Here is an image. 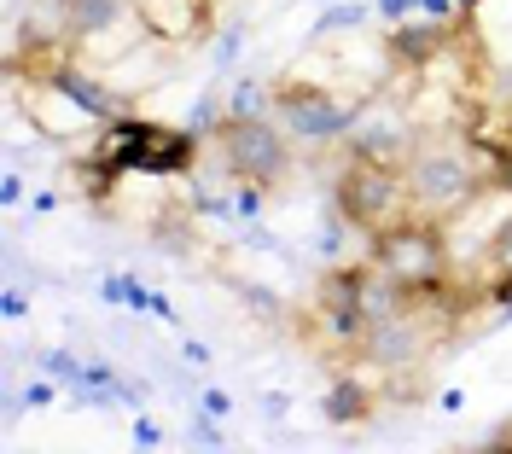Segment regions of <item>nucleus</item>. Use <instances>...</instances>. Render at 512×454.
Wrapping results in <instances>:
<instances>
[{
  "instance_id": "f257e3e1",
  "label": "nucleus",
  "mask_w": 512,
  "mask_h": 454,
  "mask_svg": "<svg viewBox=\"0 0 512 454\" xmlns=\"http://www.w3.org/2000/svg\"><path fill=\"white\" fill-rule=\"evenodd\" d=\"M332 204H338L344 222H350L355 233H367V239H379V233H390L396 222L419 216L414 187H408V169L379 163V158H361V152L344 158V175H338V187H332Z\"/></svg>"
},
{
  "instance_id": "f03ea898",
  "label": "nucleus",
  "mask_w": 512,
  "mask_h": 454,
  "mask_svg": "<svg viewBox=\"0 0 512 454\" xmlns=\"http://www.w3.org/2000/svg\"><path fill=\"white\" fill-rule=\"evenodd\" d=\"M448 233L443 222H431V216H408V222H396L390 233L373 239V268H379L384 280H396L402 292H431V286H443L448 280Z\"/></svg>"
},
{
  "instance_id": "7ed1b4c3",
  "label": "nucleus",
  "mask_w": 512,
  "mask_h": 454,
  "mask_svg": "<svg viewBox=\"0 0 512 454\" xmlns=\"http://www.w3.org/2000/svg\"><path fill=\"white\" fill-rule=\"evenodd\" d=\"M216 152L227 163V181L280 187L291 175V146L268 117H222L216 123Z\"/></svg>"
},
{
  "instance_id": "20e7f679",
  "label": "nucleus",
  "mask_w": 512,
  "mask_h": 454,
  "mask_svg": "<svg viewBox=\"0 0 512 454\" xmlns=\"http://www.w3.org/2000/svg\"><path fill=\"white\" fill-rule=\"evenodd\" d=\"M274 111H280V123H286L297 140H344V134L361 123L367 99L338 94V88H326V82L286 76V82L274 88Z\"/></svg>"
},
{
  "instance_id": "39448f33",
  "label": "nucleus",
  "mask_w": 512,
  "mask_h": 454,
  "mask_svg": "<svg viewBox=\"0 0 512 454\" xmlns=\"http://www.w3.org/2000/svg\"><path fill=\"white\" fill-rule=\"evenodd\" d=\"M134 24L163 47H198L216 30V0H134Z\"/></svg>"
},
{
  "instance_id": "423d86ee",
  "label": "nucleus",
  "mask_w": 512,
  "mask_h": 454,
  "mask_svg": "<svg viewBox=\"0 0 512 454\" xmlns=\"http://www.w3.org/2000/svg\"><path fill=\"white\" fill-rule=\"evenodd\" d=\"M158 129L163 123H152V117H128L123 111V117H111V123L94 134L88 152H94L105 169H117V175H140V169H146V152H152V140H158Z\"/></svg>"
},
{
  "instance_id": "0eeeda50",
  "label": "nucleus",
  "mask_w": 512,
  "mask_h": 454,
  "mask_svg": "<svg viewBox=\"0 0 512 454\" xmlns=\"http://www.w3.org/2000/svg\"><path fill=\"white\" fill-rule=\"evenodd\" d=\"M30 117H35V129L47 134V140H59V146H70L76 134L99 129L94 117H88L70 94H59L53 82H35V88H30Z\"/></svg>"
},
{
  "instance_id": "6e6552de",
  "label": "nucleus",
  "mask_w": 512,
  "mask_h": 454,
  "mask_svg": "<svg viewBox=\"0 0 512 454\" xmlns=\"http://www.w3.org/2000/svg\"><path fill=\"white\" fill-rule=\"evenodd\" d=\"M59 12H64V35L70 41H94V35L134 18V0H59Z\"/></svg>"
},
{
  "instance_id": "1a4fd4ad",
  "label": "nucleus",
  "mask_w": 512,
  "mask_h": 454,
  "mask_svg": "<svg viewBox=\"0 0 512 454\" xmlns=\"http://www.w3.org/2000/svg\"><path fill=\"white\" fill-rule=\"evenodd\" d=\"M192 169H198V129H158V140H152L140 175L175 181V175H192Z\"/></svg>"
},
{
  "instance_id": "9d476101",
  "label": "nucleus",
  "mask_w": 512,
  "mask_h": 454,
  "mask_svg": "<svg viewBox=\"0 0 512 454\" xmlns=\"http://www.w3.org/2000/svg\"><path fill=\"white\" fill-rule=\"evenodd\" d=\"M320 414L332 425H361L373 414V390L361 385V379H338V385H326V396H320Z\"/></svg>"
},
{
  "instance_id": "9b49d317",
  "label": "nucleus",
  "mask_w": 512,
  "mask_h": 454,
  "mask_svg": "<svg viewBox=\"0 0 512 454\" xmlns=\"http://www.w3.org/2000/svg\"><path fill=\"white\" fill-rule=\"evenodd\" d=\"M99 303H117V309H134V315H152V286H140L134 274H105V280H99Z\"/></svg>"
},
{
  "instance_id": "f8f14e48",
  "label": "nucleus",
  "mask_w": 512,
  "mask_h": 454,
  "mask_svg": "<svg viewBox=\"0 0 512 454\" xmlns=\"http://www.w3.org/2000/svg\"><path fill=\"white\" fill-rule=\"evenodd\" d=\"M367 18H379V6H367V0H344V6H332V12H320L315 41H326L332 30H361Z\"/></svg>"
},
{
  "instance_id": "ddd939ff",
  "label": "nucleus",
  "mask_w": 512,
  "mask_h": 454,
  "mask_svg": "<svg viewBox=\"0 0 512 454\" xmlns=\"http://www.w3.org/2000/svg\"><path fill=\"white\" fill-rule=\"evenodd\" d=\"M262 105H274V94L262 82H239L233 99H227V117H262Z\"/></svg>"
},
{
  "instance_id": "4468645a",
  "label": "nucleus",
  "mask_w": 512,
  "mask_h": 454,
  "mask_svg": "<svg viewBox=\"0 0 512 454\" xmlns=\"http://www.w3.org/2000/svg\"><path fill=\"white\" fill-rule=\"evenodd\" d=\"M187 431H192V443H204V449H227V431L216 425V414H210V408H198Z\"/></svg>"
},
{
  "instance_id": "2eb2a0df",
  "label": "nucleus",
  "mask_w": 512,
  "mask_h": 454,
  "mask_svg": "<svg viewBox=\"0 0 512 454\" xmlns=\"http://www.w3.org/2000/svg\"><path fill=\"white\" fill-rule=\"evenodd\" d=\"M41 373H53V379H64V385H70V379H76V373H82V361L70 356V350H41Z\"/></svg>"
},
{
  "instance_id": "dca6fc26",
  "label": "nucleus",
  "mask_w": 512,
  "mask_h": 454,
  "mask_svg": "<svg viewBox=\"0 0 512 454\" xmlns=\"http://www.w3.org/2000/svg\"><path fill=\"white\" fill-rule=\"evenodd\" d=\"M146 396H152V390H146V379H123V373H117V402H123V408H134V414H140V408H146Z\"/></svg>"
},
{
  "instance_id": "f3484780",
  "label": "nucleus",
  "mask_w": 512,
  "mask_h": 454,
  "mask_svg": "<svg viewBox=\"0 0 512 454\" xmlns=\"http://www.w3.org/2000/svg\"><path fill=\"white\" fill-rule=\"evenodd\" d=\"M373 6H379L384 24H402V18H414L419 12V0H373Z\"/></svg>"
},
{
  "instance_id": "a211bd4d",
  "label": "nucleus",
  "mask_w": 512,
  "mask_h": 454,
  "mask_svg": "<svg viewBox=\"0 0 512 454\" xmlns=\"http://www.w3.org/2000/svg\"><path fill=\"white\" fill-rule=\"evenodd\" d=\"M198 408H210L216 420H227V414H233V402H227V390H216V385H204V390H198Z\"/></svg>"
},
{
  "instance_id": "6ab92c4d",
  "label": "nucleus",
  "mask_w": 512,
  "mask_h": 454,
  "mask_svg": "<svg viewBox=\"0 0 512 454\" xmlns=\"http://www.w3.org/2000/svg\"><path fill=\"white\" fill-rule=\"evenodd\" d=\"M134 443H140V449H158V443H163V425L146 420V414H134Z\"/></svg>"
},
{
  "instance_id": "aec40b11",
  "label": "nucleus",
  "mask_w": 512,
  "mask_h": 454,
  "mask_svg": "<svg viewBox=\"0 0 512 454\" xmlns=\"http://www.w3.org/2000/svg\"><path fill=\"white\" fill-rule=\"evenodd\" d=\"M53 396H59V385H53V373H41V379H35V385L24 390V402H30V408H47Z\"/></svg>"
},
{
  "instance_id": "412c9836",
  "label": "nucleus",
  "mask_w": 512,
  "mask_h": 454,
  "mask_svg": "<svg viewBox=\"0 0 512 454\" xmlns=\"http://www.w3.org/2000/svg\"><path fill=\"white\" fill-rule=\"evenodd\" d=\"M0 204H6V210H12V204H24V175H18V169H6V175H0Z\"/></svg>"
},
{
  "instance_id": "4be33fe9",
  "label": "nucleus",
  "mask_w": 512,
  "mask_h": 454,
  "mask_svg": "<svg viewBox=\"0 0 512 454\" xmlns=\"http://www.w3.org/2000/svg\"><path fill=\"white\" fill-rule=\"evenodd\" d=\"M239 47H245V24H233V30L222 35V70L239 65Z\"/></svg>"
},
{
  "instance_id": "5701e85b",
  "label": "nucleus",
  "mask_w": 512,
  "mask_h": 454,
  "mask_svg": "<svg viewBox=\"0 0 512 454\" xmlns=\"http://www.w3.org/2000/svg\"><path fill=\"white\" fill-rule=\"evenodd\" d=\"M0 315H6V321H24V315H30V297H24V292H6V297H0Z\"/></svg>"
},
{
  "instance_id": "b1692460",
  "label": "nucleus",
  "mask_w": 512,
  "mask_h": 454,
  "mask_svg": "<svg viewBox=\"0 0 512 454\" xmlns=\"http://www.w3.org/2000/svg\"><path fill=\"white\" fill-rule=\"evenodd\" d=\"M152 315H158V321H169V326H181V315H175V303H169L163 292H152Z\"/></svg>"
},
{
  "instance_id": "393cba45",
  "label": "nucleus",
  "mask_w": 512,
  "mask_h": 454,
  "mask_svg": "<svg viewBox=\"0 0 512 454\" xmlns=\"http://www.w3.org/2000/svg\"><path fill=\"white\" fill-rule=\"evenodd\" d=\"M181 356H187V361H198V367H210V350H204L198 338H181Z\"/></svg>"
},
{
  "instance_id": "a878e982",
  "label": "nucleus",
  "mask_w": 512,
  "mask_h": 454,
  "mask_svg": "<svg viewBox=\"0 0 512 454\" xmlns=\"http://www.w3.org/2000/svg\"><path fill=\"white\" fill-rule=\"evenodd\" d=\"M286 408H291V402H286V396H280V390H268V396H262V414H274V420H280Z\"/></svg>"
}]
</instances>
